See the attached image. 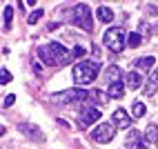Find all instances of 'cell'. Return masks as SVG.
<instances>
[{
    "mask_svg": "<svg viewBox=\"0 0 158 149\" xmlns=\"http://www.w3.org/2000/svg\"><path fill=\"white\" fill-rule=\"evenodd\" d=\"M100 120V109L91 107V105H82V111H80V118H78V127L80 129H87L91 122Z\"/></svg>",
    "mask_w": 158,
    "mask_h": 149,
    "instance_id": "cell-7",
    "label": "cell"
},
{
    "mask_svg": "<svg viewBox=\"0 0 158 149\" xmlns=\"http://www.w3.org/2000/svg\"><path fill=\"white\" fill-rule=\"evenodd\" d=\"M85 54H87V49H85V47H80V45H76V47L71 49V58H82Z\"/></svg>",
    "mask_w": 158,
    "mask_h": 149,
    "instance_id": "cell-23",
    "label": "cell"
},
{
    "mask_svg": "<svg viewBox=\"0 0 158 149\" xmlns=\"http://www.w3.org/2000/svg\"><path fill=\"white\" fill-rule=\"evenodd\" d=\"M143 138H145L147 145H156V143H158V125H147Z\"/></svg>",
    "mask_w": 158,
    "mask_h": 149,
    "instance_id": "cell-15",
    "label": "cell"
},
{
    "mask_svg": "<svg viewBox=\"0 0 158 149\" xmlns=\"http://www.w3.org/2000/svg\"><path fill=\"white\" fill-rule=\"evenodd\" d=\"M14 102H16V96H14V93H9V96H7V98L2 100V107H11V105H14Z\"/></svg>",
    "mask_w": 158,
    "mask_h": 149,
    "instance_id": "cell-25",
    "label": "cell"
},
{
    "mask_svg": "<svg viewBox=\"0 0 158 149\" xmlns=\"http://www.w3.org/2000/svg\"><path fill=\"white\" fill-rule=\"evenodd\" d=\"M18 129L23 131V134H25V136L29 138V140H34V143H43V140H45L43 131H40L36 125H29V122H20V125H18Z\"/></svg>",
    "mask_w": 158,
    "mask_h": 149,
    "instance_id": "cell-8",
    "label": "cell"
},
{
    "mask_svg": "<svg viewBox=\"0 0 158 149\" xmlns=\"http://www.w3.org/2000/svg\"><path fill=\"white\" fill-rule=\"evenodd\" d=\"M98 73H100L98 60H82L73 67V80H76V85H89L98 78Z\"/></svg>",
    "mask_w": 158,
    "mask_h": 149,
    "instance_id": "cell-2",
    "label": "cell"
},
{
    "mask_svg": "<svg viewBox=\"0 0 158 149\" xmlns=\"http://www.w3.org/2000/svg\"><path fill=\"white\" fill-rule=\"evenodd\" d=\"M147 9H149V11H154V14H158V5H147Z\"/></svg>",
    "mask_w": 158,
    "mask_h": 149,
    "instance_id": "cell-27",
    "label": "cell"
},
{
    "mask_svg": "<svg viewBox=\"0 0 158 149\" xmlns=\"http://www.w3.org/2000/svg\"><path fill=\"white\" fill-rule=\"evenodd\" d=\"M11 18H14V7H11V5H7V7H5V11H2V20H5V27H7V29L11 27Z\"/></svg>",
    "mask_w": 158,
    "mask_h": 149,
    "instance_id": "cell-19",
    "label": "cell"
},
{
    "mask_svg": "<svg viewBox=\"0 0 158 149\" xmlns=\"http://www.w3.org/2000/svg\"><path fill=\"white\" fill-rule=\"evenodd\" d=\"M40 16H43V9H36V11H31V14H29L27 23H29V25H36L38 20H40Z\"/></svg>",
    "mask_w": 158,
    "mask_h": 149,
    "instance_id": "cell-22",
    "label": "cell"
},
{
    "mask_svg": "<svg viewBox=\"0 0 158 149\" xmlns=\"http://www.w3.org/2000/svg\"><path fill=\"white\" fill-rule=\"evenodd\" d=\"M91 100H96L98 105H107L111 98H109V93H102V91H98V89H94V91H91Z\"/></svg>",
    "mask_w": 158,
    "mask_h": 149,
    "instance_id": "cell-18",
    "label": "cell"
},
{
    "mask_svg": "<svg viewBox=\"0 0 158 149\" xmlns=\"http://www.w3.org/2000/svg\"><path fill=\"white\" fill-rule=\"evenodd\" d=\"M51 100L58 102V105H82L91 100V91H85V89H67V91H60V93H54L51 96Z\"/></svg>",
    "mask_w": 158,
    "mask_h": 149,
    "instance_id": "cell-4",
    "label": "cell"
},
{
    "mask_svg": "<svg viewBox=\"0 0 158 149\" xmlns=\"http://www.w3.org/2000/svg\"><path fill=\"white\" fill-rule=\"evenodd\" d=\"M38 58L49 67H62V65H69L73 60L71 51L65 49V45H60V42H49V45L40 47L38 49Z\"/></svg>",
    "mask_w": 158,
    "mask_h": 149,
    "instance_id": "cell-1",
    "label": "cell"
},
{
    "mask_svg": "<svg viewBox=\"0 0 158 149\" xmlns=\"http://www.w3.org/2000/svg\"><path fill=\"white\" fill-rule=\"evenodd\" d=\"M140 40H143V36L134 31V34L127 36V45H129V47H138V45H140Z\"/></svg>",
    "mask_w": 158,
    "mask_h": 149,
    "instance_id": "cell-21",
    "label": "cell"
},
{
    "mask_svg": "<svg viewBox=\"0 0 158 149\" xmlns=\"http://www.w3.org/2000/svg\"><path fill=\"white\" fill-rule=\"evenodd\" d=\"M156 29H158V25H156Z\"/></svg>",
    "mask_w": 158,
    "mask_h": 149,
    "instance_id": "cell-29",
    "label": "cell"
},
{
    "mask_svg": "<svg viewBox=\"0 0 158 149\" xmlns=\"http://www.w3.org/2000/svg\"><path fill=\"white\" fill-rule=\"evenodd\" d=\"M116 129H118V127H116L114 122H100L96 129H94V140L96 143H100V145H107V143H111L114 140V136H116Z\"/></svg>",
    "mask_w": 158,
    "mask_h": 149,
    "instance_id": "cell-6",
    "label": "cell"
},
{
    "mask_svg": "<svg viewBox=\"0 0 158 149\" xmlns=\"http://www.w3.org/2000/svg\"><path fill=\"white\" fill-rule=\"evenodd\" d=\"M111 122L118 127V129H129V127H131V118H129V114L125 111V109H116Z\"/></svg>",
    "mask_w": 158,
    "mask_h": 149,
    "instance_id": "cell-10",
    "label": "cell"
},
{
    "mask_svg": "<svg viewBox=\"0 0 158 149\" xmlns=\"http://www.w3.org/2000/svg\"><path fill=\"white\" fill-rule=\"evenodd\" d=\"M34 71H36V73H40V71H43V67H40L38 62H34Z\"/></svg>",
    "mask_w": 158,
    "mask_h": 149,
    "instance_id": "cell-28",
    "label": "cell"
},
{
    "mask_svg": "<svg viewBox=\"0 0 158 149\" xmlns=\"http://www.w3.org/2000/svg\"><path fill=\"white\" fill-rule=\"evenodd\" d=\"M125 85L123 82H111L109 87H107V93H109V98H114V100H118V98H123L125 96Z\"/></svg>",
    "mask_w": 158,
    "mask_h": 149,
    "instance_id": "cell-14",
    "label": "cell"
},
{
    "mask_svg": "<svg viewBox=\"0 0 158 149\" xmlns=\"http://www.w3.org/2000/svg\"><path fill=\"white\" fill-rule=\"evenodd\" d=\"M156 91H158V67L152 71L149 80H147V87H143V93L145 96H154Z\"/></svg>",
    "mask_w": 158,
    "mask_h": 149,
    "instance_id": "cell-11",
    "label": "cell"
},
{
    "mask_svg": "<svg viewBox=\"0 0 158 149\" xmlns=\"http://www.w3.org/2000/svg\"><path fill=\"white\" fill-rule=\"evenodd\" d=\"M7 82H11V73H9L7 69H2V71H0V85L5 87Z\"/></svg>",
    "mask_w": 158,
    "mask_h": 149,
    "instance_id": "cell-24",
    "label": "cell"
},
{
    "mask_svg": "<svg viewBox=\"0 0 158 149\" xmlns=\"http://www.w3.org/2000/svg\"><path fill=\"white\" fill-rule=\"evenodd\" d=\"M96 16H98L100 23H111V20H114V11H111L109 7H98Z\"/></svg>",
    "mask_w": 158,
    "mask_h": 149,
    "instance_id": "cell-16",
    "label": "cell"
},
{
    "mask_svg": "<svg viewBox=\"0 0 158 149\" xmlns=\"http://www.w3.org/2000/svg\"><path fill=\"white\" fill-rule=\"evenodd\" d=\"M125 147L127 149H147V143L140 140V134L136 129H129L127 138H125Z\"/></svg>",
    "mask_w": 158,
    "mask_h": 149,
    "instance_id": "cell-9",
    "label": "cell"
},
{
    "mask_svg": "<svg viewBox=\"0 0 158 149\" xmlns=\"http://www.w3.org/2000/svg\"><path fill=\"white\" fill-rule=\"evenodd\" d=\"M105 76H107L109 82H120V69L116 65H109L107 69H105Z\"/></svg>",
    "mask_w": 158,
    "mask_h": 149,
    "instance_id": "cell-17",
    "label": "cell"
},
{
    "mask_svg": "<svg viewBox=\"0 0 158 149\" xmlns=\"http://www.w3.org/2000/svg\"><path fill=\"white\" fill-rule=\"evenodd\" d=\"M102 42L111 54H120L125 49V45H127V34H125V29H120V27H109L102 34Z\"/></svg>",
    "mask_w": 158,
    "mask_h": 149,
    "instance_id": "cell-3",
    "label": "cell"
},
{
    "mask_svg": "<svg viewBox=\"0 0 158 149\" xmlns=\"http://www.w3.org/2000/svg\"><path fill=\"white\" fill-rule=\"evenodd\" d=\"M143 85V76L138 71H129L127 76H125V87H129V89H138Z\"/></svg>",
    "mask_w": 158,
    "mask_h": 149,
    "instance_id": "cell-12",
    "label": "cell"
},
{
    "mask_svg": "<svg viewBox=\"0 0 158 149\" xmlns=\"http://www.w3.org/2000/svg\"><path fill=\"white\" fill-rule=\"evenodd\" d=\"M154 65H156V58H154V56H143V58H138V60L134 62V67L140 69V71H149ZM152 71H154V69H152Z\"/></svg>",
    "mask_w": 158,
    "mask_h": 149,
    "instance_id": "cell-13",
    "label": "cell"
},
{
    "mask_svg": "<svg viewBox=\"0 0 158 149\" xmlns=\"http://www.w3.org/2000/svg\"><path fill=\"white\" fill-rule=\"evenodd\" d=\"M71 23L76 25V27H80V29H85V31H91L94 29V16H91L89 5H85V2L76 5L73 16H71Z\"/></svg>",
    "mask_w": 158,
    "mask_h": 149,
    "instance_id": "cell-5",
    "label": "cell"
},
{
    "mask_svg": "<svg viewBox=\"0 0 158 149\" xmlns=\"http://www.w3.org/2000/svg\"><path fill=\"white\" fill-rule=\"evenodd\" d=\"M91 54H94V60H98V56H100V51H98V47L94 45V49H91Z\"/></svg>",
    "mask_w": 158,
    "mask_h": 149,
    "instance_id": "cell-26",
    "label": "cell"
},
{
    "mask_svg": "<svg viewBox=\"0 0 158 149\" xmlns=\"http://www.w3.org/2000/svg\"><path fill=\"white\" fill-rule=\"evenodd\" d=\"M131 114H134V118H140V116H145V105H143L140 100H136L134 107H131Z\"/></svg>",
    "mask_w": 158,
    "mask_h": 149,
    "instance_id": "cell-20",
    "label": "cell"
}]
</instances>
